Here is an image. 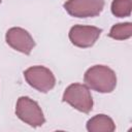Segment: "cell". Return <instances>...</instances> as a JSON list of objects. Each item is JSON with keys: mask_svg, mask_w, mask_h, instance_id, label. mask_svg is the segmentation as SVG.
I'll return each instance as SVG.
<instances>
[{"mask_svg": "<svg viewBox=\"0 0 132 132\" xmlns=\"http://www.w3.org/2000/svg\"><path fill=\"white\" fill-rule=\"evenodd\" d=\"M84 81L89 89L96 92L111 93L117 87V75L105 65H94L86 71Z\"/></svg>", "mask_w": 132, "mask_h": 132, "instance_id": "cell-1", "label": "cell"}, {"mask_svg": "<svg viewBox=\"0 0 132 132\" xmlns=\"http://www.w3.org/2000/svg\"><path fill=\"white\" fill-rule=\"evenodd\" d=\"M62 100L70 104L73 108L84 113H89L93 109V98L89 88L82 84L69 85L63 94Z\"/></svg>", "mask_w": 132, "mask_h": 132, "instance_id": "cell-2", "label": "cell"}, {"mask_svg": "<svg viewBox=\"0 0 132 132\" xmlns=\"http://www.w3.org/2000/svg\"><path fill=\"white\" fill-rule=\"evenodd\" d=\"M15 114L22 122L33 128L40 127L45 123L43 112L38 103L27 96H22L18 99Z\"/></svg>", "mask_w": 132, "mask_h": 132, "instance_id": "cell-3", "label": "cell"}, {"mask_svg": "<svg viewBox=\"0 0 132 132\" xmlns=\"http://www.w3.org/2000/svg\"><path fill=\"white\" fill-rule=\"evenodd\" d=\"M24 77L30 87L41 93L50 92L56 85L54 73L44 66H32L27 68L24 71Z\"/></svg>", "mask_w": 132, "mask_h": 132, "instance_id": "cell-4", "label": "cell"}, {"mask_svg": "<svg viewBox=\"0 0 132 132\" xmlns=\"http://www.w3.org/2000/svg\"><path fill=\"white\" fill-rule=\"evenodd\" d=\"M104 4V0H67L63 6L71 16L82 19L99 15Z\"/></svg>", "mask_w": 132, "mask_h": 132, "instance_id": "cell-5", "label": "cell"}, {"mask_svg": "<svg viewBox=\"0 0 132 132\" xmlns=\"http://www.w3.org/2000/svg\"><path fill=\"white\" fill-rule=\"evenodd\" d=\"M102 29L94 26L74 25L69 30V39L71 43L80 48L91 47L98 40Z\"/></svg>", "mask_w": 132, "mask_h": 132, "instance_id": "cell-6", "label": "cell"}, {"mask_svg": "<svg viewBox=\"0 0 132 132\" xmlns=\"http://www.w3.org/2000/svg\"><path fill=\"white\" fill-rule=\"evenodd\" d=\"M5 40L10 47L25 55H30L35 46V41L30 33L20 27L8 29L5 34Z\"/></svg>", "mask_w": 132, "mask_h": 132, "instance_id": "cell-7", "label": "cell"}, {"mask_svg": "<svg viewBox=\"0 0 132 132\" xmlns=\"http://www.w3.org/2000/svg\"><path fill=\"white\" fill-rule=\"evenodd\" d=\"M86 127L89 132H113L116 130V124L112 119L102 113L91 118Z\"/></svg>", "mask_w": 132, "mask_h": 132, "instance_id": "cell-8", "label": "cell"}, {"mask_svg": "<svg viewBox=\"0 0 132 132\" xmlns=\"http://www.w3.org/2000/svg\"><path fill=\"white\" fill-rule=\"evenodd\" d=\"M108 36L116 40H126L132 36V24L130 22L119 23L110 28Z\"/></svg>", "mask_w": 132, "mask_h": 132, "instance_id": "cell-9", "label": "cell"}, {"mask_svg": "<svg viewBox=\"0 0 132 132\" xmlns=\"http://www.w3.org/2000/svg\"><path fill=\"white\" fill-rule=\"evenodd\" d=\"M111 13L117 18H127L131 15L132 0H112Z\"/></svg>", "mask_w": 132, "mask_h": 132, "instance_id": "cell-10", "label": "cell"}, {"mask_svg": "<svg viewBox=\"0 0 132 132\" xmlns=\"http://www.w3.org/2000/svg\"><path fill=\"white\" fill-rule=\"evenodd\" d=\"M1 1H2V0H0V3H1Z\"/></svg>", "mask_w": 132, "mask_h": 132, "instance_id": "cell-11", "label": "cell"}]
</instances>
